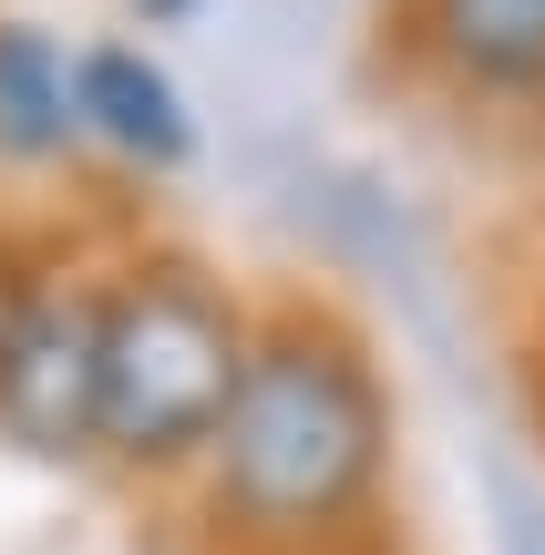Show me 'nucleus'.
Here are the masks:
<instances>
[{
    "mask_svg": "<svg viewBox=\"0 0 545 555\" xmlns=\"http://www.w3.org/2000/svg\"><path fill=\"white\" fill-rule=\"evenodd\" d=\"M402 401L371 330L329 298H268L217 453L196 463V525L217 555H371L391 545Z\"/></svg>",
    "mask_w": 545,
    "mask_h": 555,
    "instance_id": "nucleus-1",
    "label": "nucleus"
},
{
    "mask_svg": "<svg viewBox=\"0 0 545 555\" xmlns=\"http://www.w3.org/2000/svg\"><path fill=\"white\" fill-rule=\"evenodd\" d=\"M258 350V309L206 258L134 247L114 258V309H103V463L134 483H196L217 453L226 401Z\"/></svg>",
    "mask_w": 545,
    "mask_h": 555,
    "instance_id": "nucleus-2",
    "label": "nucleus"
},
{
    "mask_svg": "<svg viewBox=\"0 0 545 555\" xmlns=\"http://www.w3.org/2000/svg\"><path fill=\"white\" fill-rule=\"evenodd\" d=\"M103 309L114 268L52 258L11 288L0 309V433L41 463L103 453Z\"/></svg>",
    "mask_w": 545,
    "mask_h": 555,
    "instance_id": "nucleus-3",
    "label": "nucleus"
},
{
    "mask_svg": "<svg viewBox=\"0 0 545 555\" xmlns=\"http://www.w3.org/2000/svg\"><path fill=\"white\" fill-rule=\"evenodd\" d=\"M391 52L453 103L545 114V0H391Z\"/></svg>",
    "mask_w": 545,
    "mask_h": 555,
    "instance_id": "nucleus-4",
    "label": "nucleus"
},
{
    "mask_svg": "<svg viewBox=\"0 0 545 555\" xmlns=\"http://www.w3.org/2000/svg\"><path fill=\"white\" fill-rule=\"evenodd\" d=\"M82 144L134 176H176L196 155V103L144 41H82Z\"/></svg>",
    "mask_w": 545,
    "mask_h": 555,
    "instance_id": "nucleus-5",
    "label": "nucleus"
},
{
    "mask_svg": "<svg viewBox=\"0 0 545 555\" xmlns=\"http://www.w3.org/2000/svg\"><path fill=\"white\" fill-rule=\"evenodd\" d=\"M82 144V52L0 21V165H62Z\"/></svg>",
    "mask_w": 545,
    "mask_h": 555,
    "instance_id": "nucleus-6",
    "label": "nucleus"
},
{
    "mask_svg": "<svg viewBox=\"0 0 545 555\" xmlns=\"http://www.w3.org/2000/svg\"><path fill=\"white\" fill-rule=\"evenodd\" d=\"M11 288H21V278H11V268H0V309H11Z\"/></svg>",
    "mask_w": 545,
    "mask_h": 555,
    "instance_id": "nucleus-7",
    "label": "nucleus"
},
{
    "mask_svg": "<svg viewBox=\"0 0 545 555\" xmlns=\"http://www.w3.org/2000/svg\"><path fill=\"white\" fill-rule=\"evenodd\" d=\"M371 555H391V545H371Z\"/></svg>",
    "mask_w": 545,
    "mask_h": 555,
    "instance_id": "nucleus-8",
    "label": "nucleus"
}]
</instances>
